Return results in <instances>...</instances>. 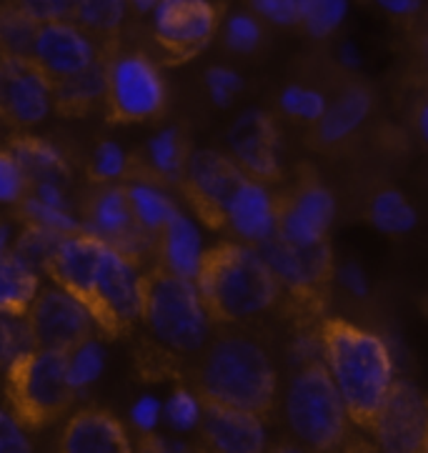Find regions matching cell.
I'll use <instances>...</instances> for the list:
<instances>
[{
  "label": "cell",
  "mask_w": 428,
  "mask_h": 453,
  "mask_svg": "<svg viewBox=\"0 0 428 453\" xmlns=\"http://www.w3.org/2000/svg\"><path fill=\"white\" fill-rule=\"evenodd\" d=\"M41 271L88 308L108 341L128 336L141 321V268L98 235H63Z\"/></svg>",
  "instance_id": "6da1fadb"
},
{
  "label": "cell",
  "mask_w": 428,
  "mask_h": 453,
  "mask_svg": "<svg viewBox=\"0 0 428 453\" xmlns=\"http://www.w3.org/2000/svg\"><path fill=\"white\" fill-rule=\"evenodd\" d=\"M195 356L186 379L195 394L271 421L279 409L281 380L266 343L251 326H221Z\"/></svg>",
  "instance_id": "7a4b0ae2"
},
{
  "label": "cell",
  "mask_w": 428,
  "mask_h": 453,
  "mask_svg": "<svg viewBox=\"0 0 428 453\" xmlns=\"http://www.w3.org/2000/svg\"><path fill=\"white\" fill-rule=\"evenodd\" d=\"M195 288L213 326H251L283 313V286L251 243H218L203 250Z\"/></svg>",
  "instance_id": "3957f363"
},
{
  "label": "cell",
  "mask_w": 428,
  "mask_h": 453,
  "mask_svg": "<svg viewBox=\"0 0 428 453\" xmlns=\"http://www.w3.org/2000/svg\"><path fill=\"white\" fill-rule=\"evenodd\" d=\"M321 356L348 409L354 426L371 436L386 398L396 383L394 356L384 338L355 323L324 316L318 323Z\"/></svg>",
  "instance_id": "277c9868"
},
{
  "label": "cell",
  "mask_w": 428,
  "mask_h": 453,
  "mask_svg": "<svg viewBox=\"0 0 428 453\" xmlns=\"http://www.w3.org/2000/svg\"><path fill=\"white\" fill-rule=\"evenodd\" d=\"M141 323L148 336L178 358H195L213 336L195 280L153 261L141 271Z\"/></svg>",
  "instance_id": "5b68a950"
},
{
  "label": "cell",
  "mask_w": 428,
  "mask_h": 453,
  "mask_svg": "<svg viewBox=\"0 0 428 453\" xmlns=\"http://www.w3.org/2000/svg\"><path fill=\"white\" fill-rule=\"evenodd\" d=\"M283 416L294 439L313 451L351 449L355 426L324 358L295 368L283 398Z\"/></svg>",
  "instance_id": "8992f818"
},
{
  "label": "cell",
  "mask_w": 428,
  "mask_h": 453,
  "mask_svg": "<svg viewBox=\"0 0 428 453\" xmlns=\"http://www.w3.org/2000/svg\"><path fill=\"white\" fill-rule=\"evenodd\" d=\"M5 403L26 431H43L73 406L68 353L28 349L5 368Z\"/></svg>",
  "instance_id": "52a82bcc"
},
{
  "label": "cell",
  "mask_w": 428,
  "mask_h": 453,
  "mask_svg": "<svg viewBox=\"0 0 428 453\" xmlns=\"http://www.w3.org/2000/svg\"><path fill=\"white\" fill-rule=\"evenodd\" d=\"M256 249L264 253L283 286V319L294 326L318 323L325 316L331 286L336 280V258L328 241L316 246H295L281 235H271Z\"/></svg>",
  "instance_id": "ba28073f"
},
{
  "label": "cell",
  "mask_w": 428,
  "mask_h": 453,
  "mask_svg": "<svg viewBox=\"0 0 428 453\" xmlns=\"http://www.w3.org/2000/svg\"><path fill=\"white\" fill-rule=\"evenodd\" d=\"M168 88L158 63L143 50L123 48L108 56L103 113L108 126H134L163 116Z\"/></svg>",
  "instance_id": "9c48e42d"
},
{
  "label": "cell",
  "mask_w": 428,
  "mask_h": 453,
  "mask_svg": "<svg viewBox=\"0 0 428 453\" xmlns=\"http://www.w3.org/2000/svg\"><path fill=\"white\" fill-rule=\"evenodd\" d=\"M80 226L123 253L141 271L158 256V235L148 234L135 220L126 183H90L80 201Z\"/></svg>",
  "instance_id": "30bf717a"
},
{
  "label": "cell",
  "mask_w": 428,
  "mask_h": 453,
  "mask_svg": "<svg viewBox=\"0 0 428 453\" xmlns=\"http://www.w3.org/2000/svg\"><path fill=\"white\" fill-rule=\"evenodd\" d=\"M276 190V235L295 246H316L328 241L336 219V198L321 176L301 165L294 178L283 180Z\"/></svg>",
  "instance_id": "8fae6325"
},
{
  "label": "cell",
  "mask_w": 428,
  "mask_h": 453,
  "mask_svg": "<svg viewBox=\"0 0 428 453\" xmlns=\"http://www.w3.org/2000/svg\"><path fill=\"white\" fill-rule=\"evenodd\" d=\"M223 5L213 0H161L153 11V43L163 65H183L216 38Z\"/></svg>",
  "instance_id": "7c38bea8"
},
{
  "label": "cell",
  "mask_w": 428,
  "mask_h": 453,
  "mask_svg": "<svg viewBox=\"0 0 428 453\" xmlns=\"http://www.w3.org/2000/svg\"><path fill=\"white\" fill-rule=\"evenodd\" d=\"M248 173L233 161L231 153H221L213 148L193 150L186 176L178 190L188 201L198 220L210 231H225V213L233 201L241 183Z\"/></svg>",
  "instance_id": "4fadbf2b"
},
{
  "label": "cell",
  "mask_w": 428,
  "mask_h": 453,
  "mask_svg": "<svg viewBox=\"0 0 428 453\" xmlns=\"http://www.w3.org/2000/svg\"><path fill=\"white\" fill-rule=\"evenodd\" d=\"M33 349L71 353L86 341L96 338L98 326L78 298L58 286L38 291L26 313Z\"/></svg>",
  "instance_id": "5bb4252c"
},
{
  "label": "cell",
  "mask_w": 428,
  "mask_h": 453,
  "mask_svg": "<svg viewBox=\"0 0 428 453\" xmlns=\"http://www.w3.org/2000/svg\"><path fill=\"white\" fill-rule=\"evenodd\" d=\"M53 108V81L38 60L0 56V120L13 128H33L43 123Z\"/></svg>",
  "instance_id": "9a60e30c"
},
{
  "label": "cell",
  "mask_w": 428,
  "mask_h": 453,
  "mask_svg": "<svg viewBox=\"0 0 428 453\" xmlns=\"http://www.w3.org/2000/svg\"><path fill=\"white\" fill-rule=\"evenodd\" d=\"M228 153L256 180L281 186L286 168L281 161V126L279 118L264 108H251L233 120L228 131Z\"/></svg>",
  "instance_id": "2e32d148"
},
{
  "label": "cell",
  "mask_w": 428,
  "mask_h": 453,
  "mask_svg": "<svg viewBox=\"0 0 428 453\" xmlns=\"http://www.w3.org/2000/svg\"><path fill=\"white\" fill-rule=\"evenodd\" d=\"M369 439L391 453H428V395L396 379Z\"/></svg>",
  "instance_id": "e0dca14e"
},
{
  "label": "cell",
  "mask_w": 428,
  "mask_h": 453,
  "mask_svg": "<svg viewBox=\"0 0 428 453\" xmlns=\"http://www.w3.org/2000/svg\"><path fill=\"white\" fill-rule=\"evenodd\" d=\"M103 56H111L88 30H83L75 20H48L41 23L35 45H33V58L50 81L56 83L60 78L80 73L90 68L93 63Z\"/></svg>",
  "instance_id": "ac0fdd59"
},
{
  "label": "cell",
  "mask_w": 428,
  "mask_h": 453,
  "mask_svg": "<svg viewBox=\"0 0 428 453\" xmlns=\"http://www.w3.org/2000/svg\"><path fill=\"white\" fill-rule=\"evenodd\" d=\"M203 416L198 424L201 449L221 453H258L266 449V418L201 398Z\"/></svg>",
  "instance_id": "d6986e66"
},
{
  "label": "cell",
  "mask_w": 428,
  "mask_h": 453,
  "mask_svg": "<svg viewBox=\"0 0 428 453\" xmlns=\"http://www.w3.org/2000/svg\"><path fill=\"white\" fill-rule=\"evenodd\" d=\"M373 111V93L369 86L361 81H346L333 101L328 103L321 120H316L309 128V143L313 150H333L340 148L351 135L358 133V128L369 120Z\"/></svg>",
  "instance_id": "ffe728a7"
},
{
  "label": "cell",
  "mask_w": 428,
  "mask_h": 453,
  "mask_svg": "<svg viewBox=\"0 0 428 453\" xmlns=\"http://www.w3.org/2000/svg\"><path fill=\"white\" fill-rule=\"evenodd\" d=\"M191 143L180 128H165L158 135H153L141 150L131 153V165L126 180H143L168 188H178L186 176V165L191 158Z\"/></svg>",
  "instance_id": "44dd1931"
},
{
  "label": "cell",
  "mask_w": 428,
  "mask_h": 453,
  "mask_svg": "<svg viewBox=\"0 0 428 453\" xmlns=\"http://www.w3.org/2000/svg\"><path fill=\"white\" fill-rule=\"evenodd\" d=\"M56 449L63 453H128L134 443L111 411L80 409L63 426Z\"/></svg>",
  "instance_id": "7402d4cb"
},
{
  "label": "cell",
  "mask_w": 428,
  "mask_h": 453,
  "mask_svg": "<svg viewBox=\"0 0 428 453\" xmlns=\"http://www.w3.org/2000/svg\"><path fill=\"white\" fill-rule=\"evenodd\" d=\"M225 231L243 243L258 246L276 234V190L256 178H246L225 213Z\"/></svg>",
  "instance_id": "603a6c76"
},
{
  "label": "cell",
  "mask_w": 428,
  "mask_h": 453,
  "mask_svg": "<svg viewBox=\"0 0 428 453\" xmlns=\"http://www.w3.org/2000/svg\"><path fill=\"white\" fill-rule=\"evenodd\" d=\"M108 56L98 58L80 73L60 78L53 83V111L60 118H88L105 101Z\"/></svg>",
  "instance_id": "cb8c5ba5"
},
{
  "label": "cell",
  "mask_w": 428,
  "mask_h": 453,
  "mask_svg": "<svg viewBox=\"0 0 428 453\" xmlns=\"http://www.w3.org/2000/svg\"><path fill=\"white\" fill-rule=\"evenodd\" d=\"M201 235L198 228L193 226L191 219H186L178 211L173 219L165 223V228L158 235V256L156 261L163 264L168 271H173L178 276L195 280L198 265H201Z\"/></svg>",
  "instance_id": "d4e9b609"
},
{
  "label": "cell",
  "mask_w": 428,
  "mask_h": 453,
  "mask_svg": "<svg viewBox=\"0 0 428 453\" xmlns=\"http://www.w3.org/2000/svg\"><path fill=\"white\" fill-rule=\"evenodd\" d=\"M8 150L15 156V161L23 165L26 176L33 183H68L71 180V165L65 161V156L60 153L58 146H53L50 141L30 135V133H18L8 141Z\"/></svg>",
  "instance_id": "484cf974"
},
{
  "label": "cell",
  "mask_w": 428,
  "mask_h": 453,
  "mask_svg": "<svg viewBox=\"0 0 428 453\" xmlns=\"http://www.w3.org/2000/svg\"><path fill=\"white\" fill-rule=\"evenodd\" d=\"M41 291L38 271L20 261L13 250L0 256V311L11 316H26Z\"/></svg>",
  "instance_id": "4316f807"
},
{
  "label": "cell",
  "mask_w": 428,
  "mask_h": 453,
  "mask_svg": "<svg viewBox=\"0 0 428 453\" xmlns=\"http://www.w3.org/2000/svg\"><path fill=\"white\" fill-rule=\"evenodd\" d=\"M128 0H78L73 20L103 45L105 50H118L123 45V23H126Z\"/></svg>",
  "instance_id": "83f0119b"
},
{
  "label": "cell",
  "mask_w": 428,
  "mask_h": 453,
  "mask_svg": "<svg viewBox=\"0 0 428 453\" xmlns=\"http://www.w3.org/2000/svg\"><path fill=\"white\" fill-rule=\"evenodd\" d=\"M38 28H41V20H35L18 0H3L0 3V56L5 58L33 56Z\"/></svg>",
  "instance_id": "f1b7e54d"
},
{
  "label": "cell",
  "mask_w": 428,
  "mask_h": 453,
  "mask_svg": "<svg viewBox=\"0 0 428 453\" xmlns=\"http://www.w3.org/2000/svg\"><path fill=\"white\" fill-rule=\"evenodd\" d=\"M371 223L386 235H403L416 228L418 213L409 198L396 188H381L369 203Z\"/></svg>",
  "instance_id": "f546056e"
},
{
  "label": "cell",
  "mask_w": 428,
  "mask_h": 453,
  "mask_svg": "<svg viewBox=\"0 0 428 453\" xmlns=\"http://www.w3.org/2000/svg\"><path fill=\"white\" fill-rule=\"evenodd\" d=\"M126 186H128L135 220L146 228L148 234L161 235L165 223L178 213L171 196H165V190L161 186L143 183V180H134V183H126Z\"/></svg>",
  "instance_id": "4dcf8cb0"
},
{
  "label": "cell",
  "mask_w": 428,
  "mask_h": 453,
  "mask_svg": "<svg viewBox=\"0 0 428 453\" xmlns=\"http://www.w3.org/2000/svg\"><path fill=\"white\" fill-rule=\"evenodd\" d=\"M328 108V98H325L324 90L310 88V86H286L279 96V111L281 116L295 123H303V126H313L316 120H321V116Z\"/></svg>",
  "instance_id": "1f68e13d"
},
{
  "label": "cell",
  "mask_w": 428,
  "mask_h": 453,
  "mask_svg": "<svg viewBox=\"0 0 428 453\" xmlns=\"http://www.w3.org/2000/svg\"><path fill=\"white\" fill-rule=\"evenodd\" d=\"M15 208H18V219H20V223H33V226L50 228V231H58V234L65 235L83 231L80 219H73V211L45 203L41 198H35L33 193H28Z\"/></svg>",
  "instance_id": "d6a6232c"
},
{
  "label": "cell",
  "mask_w": 428,
  "mask_h": 453,
  "mask_svg": "<svg viewBox=\"0 0 428 453\" xmlns=\"http://www.w3.org/2000/svg\"><path fill=\"white\" fill-rule=\"evenodd\" d=\"M348 0H301V28L310 38H328L343 23Z\"/></svg>",
  "instance_id": "836d02e7"
},
{
  "label": "cell",
  "mask_w": 428,
  "mask_h": 453,
  "mask_svg": "<svg viewBox=\"0 0 428 453\" xmlns=\"http://www.w3.org/2000/svg\"><path fill=\"white\" fill-rule=\"evenodd\" d=\"M63 235L65 234L50 231V228H41V226H33V223H23V231H20V235H15V243L11 250L20 261H26V264L38 271V268H43L45 258L63 241Z\"/></svg>",
  "instance_id": "e575fe53"
},
{
  "label": "cell",
  "mask_w": 428,
  "mask_h": 453,
  "mask_svg": "<svg viewBox=\"0 0 428 453\" xmlns=\"http://www.w3.org/2000/svg\"><path fill=\"white\" fill-rule=\"evenodd\" d=\"M128 165H131V153H126L113 141H103L90 156L88 180L90 183H126Z\"/></svg>",
  "instance_id": "d590c367"
},
{
  "label": "cell",
  "mask_w": 428,
  "mask_h": 453,
  "mask_svg": "<svg viewBox=\"0 0 428 453\" xmlns=\"http://www.w3.org/2000/svg\"><path fill=\"white\" fill-rule=\"evenodd\" d=\"M105 351L101 343H96V338L86 341L83 346H78L75 351L68 353V380L75 391H86L93 380L103 373Z\"/></svg>",
  "instance_id": "8d00e7d4"
},
{
  "label": "cell",
  "mask_w": 428,
  "mask_h": 453,
  "mask_svg": "<svg viewBox=\"0 0 428 453\" xmlns=\"http://www.w3.org/2000/svg\"><path fill=\"white\" fill-rule=\"evenodd\" d=\"M163 413H165V421L171 424V428H176L180 434L195 431L201 424V416H203L201 395L195 394L191 386H178L171 398L165 401Z\"/></svg>",
  "instance_id": "74e56055"
},
{
  "label": "cell",
  "mask_w": 428,
  "mask_h": 453,
  "mask_svg": "<svg viewBox=\"0 0 428 453\" xmlns=\"http://www.w3.org/2000/svg\"><path fill=\"white\" fill-rule=\"evenodd\" d=\"M33 349L26 316H11L0 311V371H5L18 353Z\"/></svg>",
  "instance_id": "f35d334b"
},
{
  "label": "cell",
  "mask_w": 428,
  "mask_h": 453,
  "mask_svg": "<svg viewBox=\"0 0 428 453\" xmlns=\"http://www.w3.org/2000/svg\"><path fill=\"white\" fill-rule=\"evenodd\" d=\"M30 190V178L8 148H0V203L18 205Z\"/></svg>",
  "instance_id": "ab89813d"
},
{
  "label": "cell",
  "mask_w": 428,
  "mask_h": 453,
  "mask_svg": "<svg viewBox=\"0 0 428 453\" xmlns=\"http://www.w3.org/2000/svg\"><path fill=\"white\" fill-rule=\"evenodd\" d=\"M223 41L233 53H253L264 41V28L253 15L233 13L225 23Z\"/></svg>",
  "instance_id": "60d3db41"
},
{
  "label": "cell",
  "mask_w": 428,
  "mask_h": 453,
  "mask_svg": "<svg viewBox=\"0 0 428 453\" xmlns=\"http://www.w3.org/2000/svg\"><path fill=\"white\" fill-rule=\"evenodd\" d=\"M206 88L210 101L216 103L218 108H228L233 98H236L241 88H243V78L225 65H213L206 71Z\"/></svg>",
  "instance_id": "b9f144b4"
},
{
  "label": "cell",
  "mask_w": 428,
  "mask_h": 453,
  "mask_svg": "<svg viewBox=\"0 0 428 453\" xmlns=\"http://www.w3.org/2000/svg\"><path fill=\"white\" fill-rule=\"evenodd\" d=\"M253 11L276 26H301V0H251Z\"/></svg>",
  "instance_id": "7bdbcfd3"
},
{
  "label": "cell",
  "mask_w": 428,
  "mask_h": 453,
  "mask_svg": "<svg viewBox=\"0 0 428 453\" xmlns=\"http://www.w3.org/2000/svg\"><path fill=\"white\" fill-rule=\"evenodd\" d=\"M0 451L5 453H28L33 451V443L26 436V428L18 424L11 409L0 403Z\"/></svg>",
  "instance_id": "ee69618b"
},
{
  "label": "cell",
  "mask_w": 428,
  "mask_h": 453,
  "mask_svg": "<svg viewBox=\"0 0 428 453\" xmlns=\"http://www.w3.org/2000/svg\"><path fill=\"white\" fill-rule=\"evenodd\" d=\"M35 20H73L78 0H18Z\"/></svg>",
  "instance_id": "f6af8a7d"
},
{
  "label": "cell",
  "mask_w": 428,
  "mask_h": 453,
  "mask_svg": "<svg viewBox=\"0 0 428 453\" xmlns=\"http://www.w3.org/2000/svg\"><path fill=\"white\" fill-rule=\"evenodd\" d=\"M361 3L376 5L381 13L391 15L406 30L416 26V20L424 13V0H361Z\"/></svg>",
  "instance_id": "bcb514c9"
},
{
  "label": "cell",
  "mask_w": 428,
  "mask_h": 453,
  "mask_svg": "<svg viewBox=\"0 0 428 453\" xmlns=\"http://www.w3.org/2000/svg\"><path fill=\"white\" fill-rule=\"evenodd\" d=\"M161 401L158 398H153V395H143V398H138L134 403V409H131V418H134L135 428L141 431V434H150L156 424H158V418H161Z\"/></svg>",
  "instance_id": "7dc6e473"
},
{
  "label": "cell",
  "mask_w": 428,
  "mask_h": 453,
  "mask_svg": "<svg viewBox=\"0 0 428 453\" xmlns=\"http://www.w3.org/2000/svg\"><path fill=\"white\" fill-rule=\"evenodd\" d=\"M336 280H339L340 286L351 293L354 298H366V296H369V280H366V273L361 271V265H355V264L336 265Z\"/></svg>",
  "instance_id": "c3c4849f"
},
{
  "label": "cell",
  "mask_w": 428,
  "mask_h": 453,
  "mask_svg": "<svg viewBox=\"0 0 428 453\" xmlns=\"http://www.w3.org/2000/svg\"><path fill=\"white\" fill-rule=\"evenodd\" d=\"M414 126L421 141L428 146V86H421V93L414 103Z\"/></svg>",
  "instance_id": "681fc988"
},
{
  "label": "cell",
  "mask_w": 428,
  "mask_h": 453,
  "mask_svg": "<svg viewBox=\"0 0 428 453\" xmlns=\"http://www.w3.org/2000/svg\"><path fill=\"white\" fill-rule=\"evenodd\" d=\"M11 249H13V246H11V226L0 219V256L11 253Z\"/></svg>",
  "instance_id": "f907efd6"
},
{
  "label": "cell",
  "mask_w": 428,
  "mask_h": 453,
  "mask_svg": "<svg viewBox=\"0 0 428 453\" xmlns=\"http://www.w3.org/2000/svg\"><path fill=\"white\" fill-rule=\"evenodd\" d=\"M340 63H343L348 71L358 65V56H355L354 45H343V48H340Z\"/></svg>",
  "instance_id": "816d5d0a"
},
{
  "label": "cell",
  "mask_w": 428,
  "mask_h": 453,
  "mask_svg": "<svg viewBox=\"0 0 428 453\" xmlns=\"http://www.w3.org/2000/svg\"><path fill=\"white\" fill-rule=\"evenodd\" d=\"M161 0H128V5L135 8L138 13H148V11H156Z\"/></svg>",
  "instance_id": "f5cc1de1"
},
{
  "label": "cell",
  "mask_w": 428,
  "mask_h": 453,
  "mask_svg": "<svg viewBox=\"0 0 428 453\" xmlns=\"http://www.w3.org/2000/svg\"><path fill=\"white\" fill-rule=\"evenodd\" d=\"M418 23H421V26H424V28L428 30V11H424V13H421V18H418Z\"/></svg>",
  "instance_id": "db71d44e"
},
{
  "label": "cell",
  "mask_w": 428,
  "mask_h": 453,
  "mask_svg": "<svg viewBox=\"0 0 428 453\" xmlns=\"http://www.w3.org/2000/svg\"><path fill=\"white\" fill-rule=\"evenodd\" d=\"M0 123H3V120H0Z\"/></svg>",
  "instance_id": "11a10c76"
}]
</instances>
